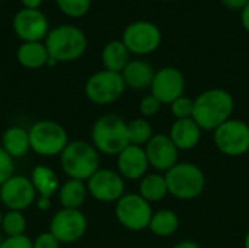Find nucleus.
Here are the masks:
<instances>
[{
	"instance_id": "393cba45",
	"label": "nucleus",
	"mask_w": 249,
	"mask_h": 248,
	"mask_svg": "<svg viewBox=\"0 0 249 248\" xmlns=\"http://www.w3.org/2000/svg\"><path fill=\"white\" fill-rule=\"evenodd\" d=\"M139 194L147 200L150 205L162 202L168 193V184L165 180V174L162 172H147L139 181Z\"/></svg>"
},
{
	"instance_id": "7ed1b4c3",
	"label": "nucleus",
	"mask_w": 249,
	"mask_h": 248,
	"mask_svg": "<svg viewBox=\"0 0 249 248\" xmlns=\"http://www.w3.org/2000/svg\"><path fill=\"white\" fill-rule=\"evenodd\" d=\"M60 165L69 178L88 181L101 168V153L90 142L71 140L60 155Z\"/></svg>"
},
{
	"instance_id": "6ab92c4d",
	"label": "nucleus",
	"mask_w": 249,
	"mask_h": 248,
	"mask_svg": "<svg viewBox=\"0 0 249 248\" xmlns=\"http://www.w3.org/2000/svg\"><path fill=\"white\" fill-rule=\"evenodd\" d=\"M155 73L156 70L149 61L134 58L130 60V63L125 66V69L121 72V76L127 88L134 91H144V89H150Z\"/></svg>"
},
{
	"instance_id": "2eb2a0df",
	"label": "nucleus",
	"mask_w": 249,
	"mask_h": 248,
	"mask_svg": "<svg viewBox=\"0 0 249 248\" xmlns=\"http://www.w3.org/2000/svg\"><path fill=\"white\" fill-rule=\"evenodd\" d=\"M185 92V77L177 67L166 66L156 70L153 82L150 85V94L162 102V105H171L175 99Z\"/></svg>"
},
{
	"instance_id": "9d476101",
	"label": "nucleus",
	"mask_w": 249,
	"mask_h": 248,
	"mask_svg": "<svg viewBox=\"0 0 249 248\" xmlns=\"http://www.w3.org/2000/svg\"><path fill=\"white\" fill-rule=\"evenodd\" d=\"M121 41L131 54L146 56L156 51L162 42L160 29L149 20H136L123 32Z\"/></svg>"
},
{
	"instance_id": "7c9ffc66",
	"label": "nucleus",
	"mask_w": 249,
	"mask_h": 248,
	"mask_svg": "<svg viewBox=\"0 0 249 248\" xmlns=\"http://www.w3.org/2000/svg\"><path fill=\"white\" fill-rule=\"evenodd\" d=\"M162 110V102L158 101L152 94L144 95L139 102V113L143 118H150L159 114Z\"/></svg>"
},
{
	"instance_id": "f3484780",
	"label": "nucleus",
	"mask_w": 249,
	"mask_h": 248,
	"mask_svg": "<svg viewBox=\"0 0 249 248\" xmlns=\"http://www.w3.org/2000/svg\"><path fill=\"white\" fill-rule=\"evenodd\" d=\"M117 172L128 181H140L149 172V161L142 146L128 145L117 156Z\"/></svg>"
},
{
	"instance_id": "4be33fe9",
	"label": "nucleus",
	"mask_w": 249,
	"mask_h": 248,
	"mask_svg": "<svg viewBox=\"0 0 249 248\" xmlns=\"http://www.w3.org/2000/svg\"><path fill=\"white\" fill-rule=\"evenodd\" d=\"M34 189L38 196L41 197H50L55 196L60 190V180L55 174V171L47 165H36L29 175Z\"/></svg>"
},
{
	"instance_id": "f03ea898",
	"label": "nucleus",
	"mask_w": 249,
	"mask_h": 248,
	"mask_svg": "<svg viewBox=\"0 0 249 248\" xmlns=\"http://www.w3.org/2000/svg\"><path fill=\"white\" fill-rule=\"evenodd\" d=\"M90 143L101 155L117 156L130 145L127 121L117 114L101 115L92 124Z\"/></svg>"
},
{
	"instance_id": "37998d69",
	"label": "nucleus",
	"mask_w": 249,
	"mask_h": 248,
	"mask_svg": "<svg viewBox=\"0 0 249 248\" xmlns=\"http://www.w3.org/2000/svg\"><path fill=\"white\" fill-rule=\"evenodd\" d=\"M1 241H3V240H1V238H0V246H1Z\"/></svg>"
},
{
	"instance_id": "4468645a",
	"label": "nucleus",
	"mask_w": 249,
	"mask_h": 248,
	"mask_svg": "<svg viewBox=\"0 0 249 248\" xmlns=\"http://www.w3.org/2000/svg\"><path fill=\"white\" fill-rule=\"evenodd\" d=\"M13 31L23 42H42L50 32L47 16L39 9H25L13 16Z\"/></svg>"
},
{
	"instance_id": "ea45409f",
	"label": "nucleus",
	"mask_w": 249,
	"mask_h": 248,
	"mask_svg": "<svg viewBox=\"0 0 249 248\" xmlns=\"http://www.w3.org/2000/svg\"><path fill=\"white\" fill-rule=\"evenodd\" d=\"M244 248H249V231L245 234V238H244Z\"/></svg>"
},
{
	"instance_id": "4c0bfd02",
	"label": "nucleus",
	"mask_w": 249,
	"mask_h": 248,
	"mask_svg": "<svg viewBox=\"0 0 249 248\" xmlns=\"http://www.w3.org/2000/svg\"><path fill=\"white\" fill-rule=\"evenodd\" d=\"M25 9H39L42 0H20Z\"/></svg>"
},
{
	"instance_id": "dca6fc26",
	"label": "nucleus",
	"mask_w": 249,
	"mask_h": 248,
	"mask_svg": "<svg viewBox=\"0 0 249 248\" xmlns=\"http://www.w3.org/2000/svg\"><path fill=\"white\" fill-rule=\"evenodd\" d=\"M150 168L166 172L179 162V151L165 133H156L144 146Z\"/></svg>"
},
{
	"instance_id": "473e14b6",
	"label": "nucleus",
	"mask_w": 249,
	"mask_h": 248,
	"mask_svg": "<svg viewBox=\"0 0 249 248\" xmlns=\"http://www.w3.org/2000/svg\"><path fill=\"white\" fill-rule=\"evenodd\" d=\"M0 248H34V243L28 235L18 237H6L1 241Z\"/></svg>"
},
{
	"instance_id": "cd10ccee",
	"label": "nucleus",
	"mask_w": 249,
	"mask_h": 248,
	"mask_svg": "<svg viewBox=\"0 0 249 248\" xmlns=\"http://www.w3.org/2000/svg\"><path fill=\"white\" fill-rule=\"evenodd\" d=\"M26 218L19 210H7L3 213L1 231L6 237H18L25 235L26 232Z\"/></svg>"
},
{
	"instance_id": "a878e982",
	"label": "nucleus",
	"mask_w": 249,
	"mask_h": 248,
	"mask_svg": "<svg viewBox=\"0 0 249 248\" xmlns=\"http://www.w3.org/2000/svg\"><path fill=\"white\" fill-rule=\"evenodd\" d=\"M179 224L181 221L177 212L172 209H159L153 212L147 229L159 238H168L178 232Z\"/></svg>"
},
{
	"instance_id": "ddd939ff",
	"label": "nucleus",
	"mask_w": 249,
	"mask_h": 248,
	"mask_svg": "<svg viewBox=\"0 0 249 248\" xmlns=\"http://www.w3.org/2000/svg\"><path fill=\"white\" fill-rule=\"evenodd\" d=\"M38 194L29 177L13 174L0 186V202L7 210L23 212L31 208Z\"/></svg>"
},
{
	"instance_id": "1a4fd4ad",
	"label": "nucleus",
	"mask_w": 249,
	"mask_h": 248,
	"mask_svg": "<svg viewBox=\"0 0 249 248\" xmlns=\"http://www.w3.org/2000/svg\"><path fill=\"white\" fill-rule=\"evenodd\" d=\"M152 215V205L139 193H125L115 203V218L118 224L133 232L147 229Z\"/></svg>"
},
{
	"instance_id": "bb28decb",
	"label": "nucleus",
	"mask_w": 249,
	"mask_h": 248,
	"mask_svg": "<svg viewBox=\"0 0 249 248\" xmlns=\"http://www.w3.org/2000/svg\"><path fill=\"white\" fill-rule=\"evenodd\" d=\"M127 132H128L130 145H136V146H142V148H144L147 145V142L155 136L150 121L143 117L128 121Z\"/></svg>"
},
{
	"instance_id": "2f4dec72",
	"label": "nucleus",
	"mask_w": 249,
	"mask_h": 248,
	"mask_svg": "<svg viewBox=\"0 0 249 248\" xmlns=\"http://www.w3.org/2000/svg\"><path fill=\"white\" fill-rule=\"evenodd\" d=\"M15 174V164L13 158L6 153V151L0 145V186L9 180Z\"/></svg>"
},
{
	"instance_id": "c85d7f7f",
	"label": "nucleus",
	"mask_w": 249,
	"mask_h": 248,
	"mask_svg": "<svg viewBox=\"0 0 249 248\" xmlns=\"http://www.w3.org/2000/svg\"><path fill=\"white\" fill-rule=\"evenodd\" d=\"M60 10L70 18L85 16L92 4V0H55Z\"/></svg>"
},
{
	"instance_id": "412c9836",
	"label": "nucleus",
	"mask_w": 249,
	"mask_h": 248,
	"mask_svg": "<svg viewBox=\"0 0 249 248\" xmlns=\"http://www.w3.org/2000/svg\"><path fill=\"white\" fill-rule=\"evenodd\" d=\"M48 58L50 54L44 42H22L16 50V60L25 69H41L47 66Z\"/></svg>"
},
{
	"instance_id": "20e7f679",
	"label": "nucleus",
	"mask_w": 249,
	"mask_h": 248,
	"mask_svg": "<svg viewBox=\"0 0 249 248\" xmlns=\"http://www.w3.org/2000/svg\"><path fill=\"white\" fill-rule=\"evenodd\" d=\"M44 44L51 58L57 63H69L85 54L88 38L86 34L74 25H60L48 32Z\"/></svg>"
},
{
	"instance_id": "b1692460",
	"label": "nucleus",
	"mask_w": 249,
	"mask_h": 248,
	"mask_svg": "<svg viewBox=\"0 0 249 248\" xmlns=\"http://www.w3.org/2000/svg\"><path fill=\"white\" fill-rule=\"evenodd\" d=\"M130 56H131V53L127 50L124 42L121 39H114V41H109L104 47L101 60H102L105 70L121 73L125 69V66L130 63V60H131Z\"/></svg>"
},
{
	"instance_id": "c03bdc74",
	"label": "nucleus",
	"mask_w": 249,
	"mask_h": 248,
	"mask_svg": "<svg viewBox=\"0 0 249 248\" xmlns=\"http://www.w3.org/2000/svg\"><path fill=\"white\" fill-rule=\"evenodd\" d=\"M247 156H248V159H249V151H248V153H247Z\"/></svg>"
},
{
	"instance_id": "9b49d317",
	"label": "nucleus",
	"mask_w": 249,
	"mask_h": 248,
	"mask_svg": "<svg viewBox=\"0 0 249 248\" xmlns=\"http://www.w3.org/2000/svg\"><path fill=\"white\" fill-rule=\"evenodd\" d=\"M88 231V218L80 209L57 210L50 221V232L60 244H73L85 237Z\"/></svg>"
},
{
	"instance_id": "6e6552de",
	"label": "nucleus",
	"mask_w": 249,
	"mask_h": 248,
	"mask_svg": "<svg viewBox=\"0 0 249 248\" xmlns=\"http://www.w3.org/2000/svg\"><path fill=\"white\" fill-rule=\"evenodd\" d=\"M127 86L121 73L99 70L90 75L85 83V95L86 98L96 105H109L118 101Z\"/></svg>"
},
{
	"instance_id": "a18cd8bd",
	"label": "nucleus",
	"mask_w": 249,
	"mask_h": 248,
	"mask_svg": "<svg viewBox=\"0 0 249 248\" xmlns=\"http://www.w3.org/2000/svg\"><path fill=\"white\" fill-rule=\"evenodd\" d=\"M248 1H249V0H248Z\"/></svg>"
},
{
	"instance_id": "423d86ee",
	"label": "nucleus",
	"mask_w": 249,
	"mask_h": 248,
	"mask_svg": "<svg viewBox=\"0 0 249 248\" xmlns=\"http://www.w3.org/2000/svg\"><path fill=\"white\" fill-rule=\"evenodd\" d=\"M28 133L31 151L44 158L60 156L70 142L67 130L60 123L53 120L35 121L28 129Z\"/></svg>"
},
{
	"instance_id": "39448f33",
	"label": "nucleus",
	"mask_w": 249,
	"mask_h": 248,
	"mask_svg": "<svg viewBox=\"0 0 249 248\" xmlns=\"http://www.w3.org/2000/svg\"><path fill=\"white\" fill-rule=\"evenodd\" d=\"M168 193L182 202L194 200L206 189V174L194 162H178L165 172Z\"/></svg>"
},
{
	"instance_id": "c9c22d12",
	"label": "nucleus",
	"mask_w": 249,
	"mask_h": 248,
	"mask_svg": "<svg viewBox=\"0 0 249 248\" xmlns=\"http://www.w3.org/2000/svg\"><path fill=\"white\" fill-rule=\"evenodd\" d=\"M35 206H36L38 210L47 212V210H50L53 208V202H51L50 197H41V196H38L36 200H35Z\"/></svg>"
},
{
	"instance_id": "79ce46f5",
	"label": "nucleus",
	"mask_w": 249,
	"mask_h": 248,
	"mask_svg": "<svg viewBox=\"0 0 249 248\" xmlns=\"http://www.w3.org/2000/svg\"><path fill=\"white\" fill-rule=\"evenodd\" d=\"M162 1H174V0H162Z\"/></svg>"
},
{
	"instance_id": "a19ab883",
	"label": "nucleus",
	"mask_w": 249,
	"mask_h": 248,
	"mask_svg": "<svg viewBox=\"0 0 249 248\" xmlns=\"http://www.w3.org/2000/svg\"><path fill=\"white\" fill-rule=\"evenodd\" d=\"M1 221H3V212L0 209V231H1Z\"/></svg>"
},
{
	"instance_id": "58836bf2",
	"label": "nucleus",
	"mask_w": 249,
	"mask_h": 248,
	"mask_svg": "<svg viewBox=\"0 0 249 248\" xmlns=\"http://www.w3.org/2000/svg\"><path fill=\"white\" fill-rule=\"evenodd\" d=\"M172 248H201L197 243H194V241H190V240H185V241H179V243H177L175 246Z\"/></svg>"
},
{
	"instance_id": "f8f14e48",
	"label": "nucleus",
	"mask_w": 249,
	"mask_h": 248,
	"mask_svg": "<svg viewBox=\"0 0 249 248\" xmlns=\"http://www.w3.org/2000/svg\"><path fill=\"white\" fill-rule=\"evenodd\" d=\"M88 193L101 203H117L125 194V180L117 170L99 168L88 181Z\"/></svg>"
},
{
	"instance_id": "5701e85b",
	"label": "nucleus",
	"mask_w": 249,
	"mask_h": 248,
	"mask_svg": "<svg viewBox=\"0 0 249 248\" xmlns=\"http://www.w3.org/2000/svg\"><path fill=\"white\" fill-rule=\"evenodd\" d=\"M57 196H58V202H60L61 208H64V209H80L89 196L86 181L69 178L67 181H64L60 186Z\"/></svg>"
},
{
	"instance_id": "f257e3e1",
	"label": "nucleus",
	"mask_w": 249,
	"mask_h": 248,
	"mask_svg": "<svg viewBox=\"0 0 249 248\" xmlns=\"http://www.w3.org/2000/svg\"><path fill=\"white\" fill-rule=\"evenodd\" d=\"M235 111L233 95L222 88H212L194 98L193 118L203 132H214L232 118Z\"/></svg>"
},
{
	"instance_id": "aec40b11",
	"label": "nucleus",
	"mask_w": 249,
	"mask_h": 248,
	"mask_svg": "<svg viewBox=\"0 0 249 248\" xmlns=\"http://www.w3.org/2000/svg\"><path fill=\"white\" fill-rule=\"evenodd\" d=\"M0 145L6 151V153L13 159L22 158L31 151L29 133L26 129L20 126H10L3 132Z\"/></svg>"
},
{
	"instance_id": "0eeeda50",
	"label": "nucleus",
	"mask_w": 249,
	"mask_h": 248,
	"mask_svg": "<svg viewBox=\"0 0 249 248\" xmlns=\"http://www.w3.org/2000/svg\"><path fill=\"white\" fill-rule=\"evenodd\" d=\"M213 143L216 149L229 158L247 155L249 151V123L231 118L213 132Z\"/></svg>"
},
{
	"instance_id": "c756f323",
	"label": "nucleus",
	"mask_w": 249,
	"mask_h": 248,
	"mask_svg": "<svg viewBox=\"0 0 249 248\" xmlns=\"http://www.w3.org/2000/svg\"><path fill=\"white\" fill-rule=\"evenodd\" d=\"M171 114L174 115L175 120H182V118H193L194 113V99L182 95L178 99H175L171 105Z\"/></svg>"
},
{
	"instance_id": "72a5a7b5",
	"label": "nucleus",
	"mask_w": 249,
	"mask_h": 248,
	"mask_svg": "<svg viewBox=\"0 0 249 248\" xmlns=\"http://www.w3.org/2000/svg\"><path fill=\"white\" fill-rule=\"evenodd\" d=\"M34 248H60V241L50 232H41L35 237V240H32Z\"/></svg>"
},
{
	"instance_id": "e433bc0d",
	"label": "nucleus",
	"mask_w": 249,
	"mask_h": 248,
	"mask_svg": "<svg viewBox=\"0 0 249 248\" xmlns=\"http://www.w3.org/2000/svg\"><path fill=\"white\" fill-rule=\"evenodd\" d=\"M241 20H242L244 29L249 34V3L244 7V10L241 12Z\"/></svg>"
},
{
	"instance_id": "f704fd0d",
	"label": "nucleus",
	"mask_w": 249,
	"mask_h": 248,
	"mask_svg": "<svg viewBox=\"0 0 249 248\" xmlns=\"http://www.w3.org/2000/svg\"><path fill=\"white\" fill-rule=\"evenodd\" d=\"M222 3L231 10H241L242 12L249 1L248 0H222Z\"/></svg>"
},
{
	"instance_id": "a211bd4d",
	"label": "nucleus",
	"mask_w": 249,
	"mask_h": 248,
	"mask_svg": "<svg viewBox=\"0 0 249 248\" xmlns=\"http://www.w3.org/2000/svg\"><path fill=\"white\" fill-rule=\"evenodd\" d=\"M168 136L174 142V145L178 148L179 152L184 151H193L194 148L198 146L201 136H203V129L197 124L194 118H182V120H175L169 129Z\"/></svg>"
}]
</instances>
